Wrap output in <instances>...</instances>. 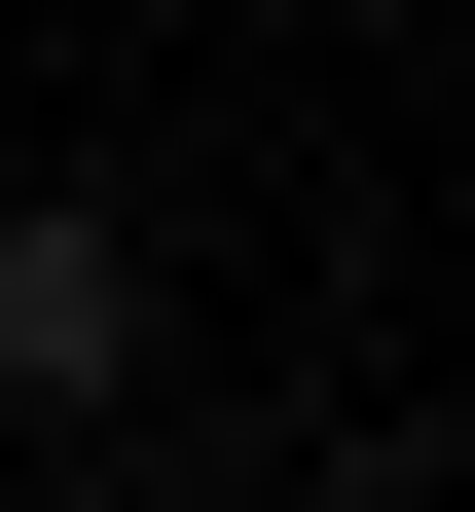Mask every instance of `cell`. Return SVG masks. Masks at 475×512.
I'll list each match as a JSON object with an SVG mask.
<instances>
[{"instance_id": "cell-1", "label": "cell", "mask_w": 475, "mask_h": 512, "mask_svg": "<svg viewBox=\"0 0 475 512\" xmlns=\"http://www.w3.org/2000/svg\"><path fill=\"white\" fill-rule=\"evenodd\" d=\"M110 403H147V220L0 183V439H110Z\"/></svg>"}]
</instances>
